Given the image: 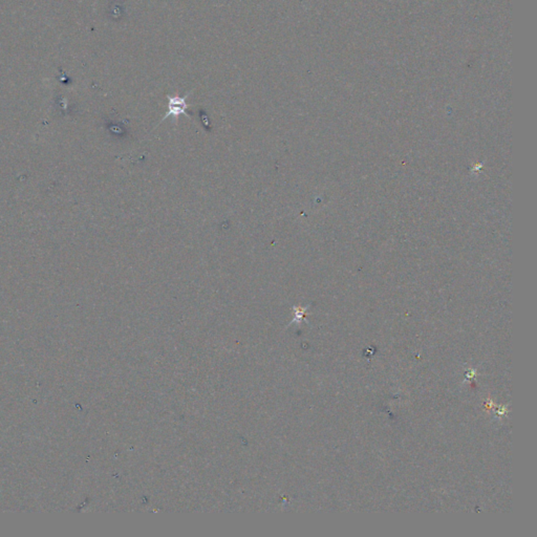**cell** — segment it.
Masks as SVG:
<instances>
[{
	"label": "cell",
	"mask_w": 537,
	"mask_h": 537,
	"mask_svg": "<svg viewBox=\"0 0 537 537\" xmlns=\"http://www.w3.org/2000/svg\"><path fill=\"white\" fill-rule=\"evenodd\" d=\"M191 92H189V94H187L184 97L178 96V95H176V96L168 95V111L159 123L163 122L164 120L169 118V116H172L176 123H178L179 116L181 115L186 116L187 118H191V116L187 114V109H189L187 98L191 96Z\"/></svg>",
	"instance_id": "6da1fadb"
}]
</instances>
